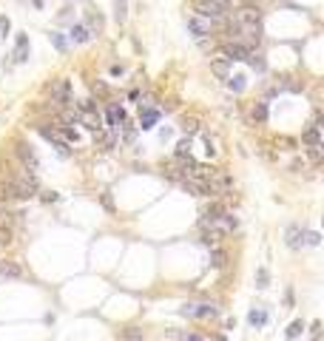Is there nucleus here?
<instances>
[{
    "label": "nucleus",
    "mask_w": 324,
    "mask_h": 341,
    "mask_svg": "<svg viewBox=\"0 0 324 341\" xmlns=\"http://www.w3.org/2000/svg\"><path fill=\"white\" fill-rule=\"evenodd\" d=\"M114 3H117V12H114V15H117V20L122 23V20H125V0H114Z\"/></svg>",
    "instance_id": "obj_40"
},
{
    "label": "nucleus",
    "mask_w": 324,
    "mask_h": 341,
    "mask_svg": "<svg viewBox=\"0 0 324 341\" xmlns=\"http://www.w3.org/2000/svg\"><path fill=\"white\" fill-rule=\"evenodd\" d=\"M188 32L194 34L196 40H202V37H211L213 34V23L208 17H199V15H188Z\"/></svg>",
    "instance_id": "obj_3"
},
{
    "label": "nucleus",
    "mask_w": 324,
    "mask_h": 341,
    "mask_svg": "<svg viewBox=\"0 0 324 341\" xmlns=\"http://www.w3.org/2000/svg\"><path fill=\"white\" fill-rule=\"evenodd\" d=\"M322 239H319V233H313V230H307V244H319Z\"/></svg>",
    "instance_id": "obj_42"
},
{
    "label": "nucleus",
    "mask_w": 324,
    "mask_h": 341,
    "mask_svg": "<svg viewBox=\"0 0 324 341\" xmlns=\"http://www.w3.org/2000/svg\"><path fill=\"white\" fill-rule=\"evenodd\" d=\"M227 85H230L233 91H242V88H244V77H242V74H236V77H227Z\"/></svg>",
    "instance_id": "obj_35"
},
{
    "label": "nucleus",
    "mask_w": 324,
    "mask_h": 341,
    "mask_svg": "<svg viewBox=\"0 0 324 341\" xmlns=\"http://www.w3.org/2000/svg\"><path fill=\"white\" fill-rule=\"evenodd\" d=\"M182 188H185L188 194H194V196H211V191H208V182H205V179L185 177V179H182Z\"/></svg>",
    "instance_id": "obj_11"
},
{
    "label": "nucleus",
    "mask_w": 324,
    "mask_h": 341,
    "mask_svg": "<svg viewBox=\"0 0 324 341\" xmlns=\"http://www.w3.org/2000/svg\"><path fill=\"white\" fill-rule=\"evenodd\" d=\"M15 60H17V63H26V60H29V37H26V34H17Z\"/></svg>",
    "instance_id": "obj_14"
},
{
    "label": "nucleus",
    "mask_w": 324,
    "mask_h": 341,
    "mask_svg": "<svg viewBox=\"0 0 324 341\" xmlns=\"http://www.w3.org/2000/svg\"><path fill=\"white\" fill-rule=\"evenodd\" d=\"M302 330H304V321H293L290 327H287V333H284V336H287V339H299V336H302Z\"/></svg>",
    "instance_id": "obj_26"
},
{
    "label": "nucleus",
    "mask_w": 324,
    "mask_h": 341,
    "mask_svg": "<svg viewBox=\"0 0 324 341\" xmlns=\"http://www.w3.org/2000/svg\"><path fill=\"white\" fill-rule=\"evenodd\" d=\"M267 281H270L267 270H264V267H259V273H256V287H259V290H264V287H267Z\"/></svg>",
    "instance_id": "obj_33"
},
{
    "label": "nucleus",
    "mask_w": 324,
    "mask_h": 341,
    "mask_svg": "<svg viewBox=\"0 0 324 341\" xmlns=\"http://www.w3.org/2000/svg\"><path fill=\"white\" fill-rule=\"evenodd\" d=\"M40 134H43V137L49 140L51 145H54L57 151H60V157H71V145H68V142H65L63 137H60V131H57V128H49V125H40Z\"/></svg>",
    "instance_id": "obj_7"
},
{
    "label": "nucleus",
    "mask_w": 324,
    "mask_h": 341,
    "mask_svg": "<svg viewBox=\"0 0 324 341\" xmlns=\"http://www.w3.org/2000/svg\"><path fill=\"white\" fill-rule=\"evenodd\" d=\"M267 120V105L259 102V105H253V122H264Z\"/></svg>",
    "instance_id": "obj_28"
},
{
    "label": "nucleus",
    "mask_w": 324,
    "mask_h": 341,
    "mask_svg": "<svg viewBox=\"0 0 324 341\" xmlns=\"http://www.w3.org/2000/svg\"><path fill=\"white\" fill-rule=\"evenodd\" d=\"M91 88H94V94H100V97H108V85L105 82H94Z\"/></svg>",
    "instance_id": "obj_41"
},
{
    "label": "nucleus",
    "mask_w": 324,
    "mask_h": 341,
    "mask_svg": "<svg viewBox=\"0 0 324 341\" xmlns=\"http://www.w3.org/2000/svg\"><path fill=\"white\" fill-rule=\"evenodd\" d=\"M216 341H225V336H219V339H216Z\"/></svg>",
    "instance_id": "obj_43"
},
{
    "label": "nucleus",
    "mask_w": 324,
    "mask_h": 341,
    "mask_svg": "<svg viewBox=\"0 0 324 341\" xmlns=\"http://www.w3.org/2000/svg\"><path fill=\"white\" fill-rule=\"evenodd\" d=\"M20 273H23V270H20V264H15V261H3V264H0V276L17 279Z\"/></svg>",
    "instance_id": "obj_21"
},
{
    "label": "nucleus",
    "mask_w": 324,
    "mask_h": 341,
    "mask_svg": "<svg viewBox=\"0 0 324 341\" xmlns=\"http://www.w3.org/2000/svg\"><path fill=\"white\" fill-rule=\"evenodd\" d=\"M253 49H247V46H242V43H225L222 46V57H227L230 63H239V60H247V54H250Z\"/></svg>",
    "instance_id": "obj_9"
},
{
    "label": "nucleus",
    "mask_w": 324,
    "mask_h": 341,
    "mask_svg": "<svg viewBox=\"0 0 324 341\" xmlns=\"http://www.w3.org/2000/svg\"><path fill=\"white\" fill-rule=\"evenodd\" d=\"M91 37H94V34L88 32V26H82V23H74V26H71V40H74V43H88Z\"/></svg>",
    "instance_id": "obj_17"
},
{
    "label": "nucleus",
    "mask_w": 324,
    "mask_h": 341,
    "mask_svg": "<svg viewBox=\"0 0 324 341\" xmlns=\"http://www.w3.org/2000/svg\"><path fill=\"white\" fill-rule=\"evenodd\" d=\"M284 244L290 247V250H302L304 244H307V230L299 225H287L284 227Z\"/></svg>",
    "instance_id": "obj_4"
},
{
    "label": "nucleus",
    "mask_w": 324,
    "mask_h": 341,
    "mask_svg": "<svg viewBox=\"0 0 324 341\" xmlns=\"http://www.w3.org/2000/svg\"><path fill=\"white\" fill-rule=\"evenodd\" d=\"M177 341H208V339H205V336H199V333H191V330H188V333H177Z\"/></svg>",
    "instance_id": "obj_32"
},
{
    "label": "nucleus",
    "mask_w": 324,
    "mask_h": 341,
    "mask_svg": "<svg viewBox=\"0 0 324 341\" xmlns=\"http://www.w3.org/2000/svg\"><path fill=\"white\" fill-rule=\"evenodd\" d=\"M9 244H12V230L0 227V247H9Z\"/></svg>",
    "instance_id": "obj_37"
},
{
    "label": "nucleus",
    "mask_w": 324,
    "mask_h": 341,
    "mask_svg": "<svg viewBox=\"0 0 324 341\" xmlns=\"http://www.w3.org/2000/svg\"><path fill=\"white\" fill-rule=\"evenodd\" d=\"M100 142H102V148H105V151H111V148L117 145V137H114V131H108V134H102V131H100Z\"/></svg>",
    "instance_id": "obj_25"
},
{
    "label": "nucleus",
    "mask_w": 324,
    "mask_h": 341,
    "mask_svg": "<svg viewBox=\"0 0 324 341\" xmlns=\"http://www.w3.org/2000/svg\"><path fill=\"white\" fill-rule=\"evenodd\" d=\"M12 199H15V191H12L9 179H3L0 182V202H12Z\"/></svg>",
    "instance_id": "obj_24"
},
{
    "label": "nucleus",
    "mask_w": 324,
    "mask_h": 341,
    "mask_svg": "<svg viewBox=\"0 0 324 341\" xmlns=\"http://www.w3.org/2000/svg\"><path fill=\"white\" fill-rule=\"evenodd\" d=\"M177 157H191V140H182L177 145Z\"/></svg>",
    "instance_id": "obj_36"
},
{
    "label": "nucleus",
    "mask_w": 324,
    "mask_h": 341,
    "mask_svg": "<svg viewBox=\"0 0 324 341\" xmlns=\"http://www.w3.org/2000/svg\"><path fill=\"white\" fill-rule=\"evenodd\" d=\"M227 65H230L227 57H216V60L211 63V68H213V74H216V77H227Z\"/></svg>",
    "instance_id": "obj_22"
},
{
    "label": "nucleus",
    "mask_w": 324,
    "mask_h": 341,
    "mask_svg": "<svg viewBox=\"0 0 324 341\" xmlns=\"http://www.w3.org/2000/svg\"><path fill=\"white\" fill-rule=\"evenodd\" d=\"M194 15L208 17L211 23H222L227 17V3H219V0H196L194 3Z\"/></svg>",
    "instance_id": "obj_1"
},
{
    "label": "nucleus",
    "mask_w": 324,
    "mask_h": 341,
    "mask_svg": "<svg viewBox=\"0 0 324 341\" xmlns=\"http://www.w3.org/2000/svg\"><path fill=\"white\" fill-rule=\"evenodd\" d=\"M219 3H230V0H219Z\"/></svg>",
    "instance_id": "obj_44"
},
{
    "label": "nucleus",
    "mask_w": 324,
    "mask_h": 341,
    "mask_svg": "<svg viewBox=\"0 0 324 341\" xmlns=\"http://www.w3.org/2000/svg\"><path fill=\"white\" fill-rule=\"evenodd\" d=\"M199 242L205 244V247H216V244L222 242V233H219V230H202Z\"/></svg>",
    "instance_id": "obj_20"
},
{
    "label": "nucleus",
    "mask_w": 324,
    "mask_h": 341,
    "mask_svg": "<svg viewBox=\"0 0 324 341\" xmlns=\"http://www.w3.org/2000/svg\"><path fill=\"white\" fill-rule=\"evenodd\" d=\"M307 157H310V162H313V165H319V162H322V145H310L307 148Z\"/></svg>",
    "instance_id": "obj_30"
},
{
    "label": "nucleus",
    "mask_w": 324,
    "mask_h": 341,
    "mask_svg": "<svg viewBox=\"0 0 324 341\" xmlns=\"http://www.w3.org/2000/svg\"><path fill=\"white\" fill-rule=\"evenodd\" d=\"M247 321H250V327H256V330L264 327V324H267V310H264V307H253L250 313H247Z\"/></svg>",
    "instance_id": "obj_15"
},
{
    "label": "nucleus",
    "mask_w": 324,
    "mask_h": 341,
    "mask_svg": "<svg viewBox=\"0 0 324 341\" xmlns=\"http://www.w3.org/2000/svg\"><path fill=\"white\" fill-rule=\"evenodd\" d=\"M157 120H160V111H157V108H145V111L140 114V128H142V131H151Z\"/></svg>",
    "instance_id": "obj_16"
},
{
    "label": "nucleus",
    "mask_w": 324,
    "mask_h": 341,
    "mask_svg": "<svg viewBox=\"0 0 324 341\" xmlns=\"http://www.w3.org/2000/svg\"><path fill=\"white\" fill-rule=\"evenodd\" d=\"M49 94H51V102L68 105V102H71V82L68 80H54L49 85Z\"/></svg>",
    "instance_id": "obj_5"
},
{
    "label": "nucleus",
    "mask_w": 324,
    "mask_h": 341,
    "mask_svg": "<svg viewBox=\"0 0 324 341\" xmlns=\"http://www.w3.org/2000/svg\"><path fill=\"white\" fill-rule=\"evenodd\" d=\"M97 105H94V100H80L77 102V114H82V111H94Z\"/></svg>",
    "instance_id": "obj_38"
},
{
    "label": "nucleus",
    "mask_w": 324,
    "mask_h": 341,
    "mask_svg": "<svg viewBox=\"0 0 324 341\" xmlns=\"http://www.w3.org/2000/svg\"><path fill=\"white\" fill-rule=\"evenodd\" d=\"M302 142H304V145H322V125H319V122H313V125H310L307 131H304V137H302Z\"/></svg>",
    "instance_id": "obj_13"
},
{
    "label": "nucleus",
    "mask_w": 324,
    "mask_h": 341,
    "mask_svg": "<svg viewBox=\"0 0 324 341\" xmlns=\"http://www.w3.org/2000/svg\"><path fill=\"white\" fill-rule=\"evenodd\" d=\"M142 339H145V333L140 327H125L122 330V341H142Z\"/></svg>",
    "instance_id": "obj_23"
},
{
    "label": "nucleus",
    "mask_w": 324,
    "mask_h": 341,
    "mask_svg": "<svg viewBox=\"0 0 324 341\" xmlns=\"http://www.w3.org/2000/svg\"><path fill=\"white\" fill-rule=\"evenodd\" d=\"M100 205H102V208H105L108 213L117 211V205H114V196L108 194V191H105V194H100Z\"/></svg>",
    "instance_id": "obj_29"
},
{
    "label": "nucleus",
    "mask_w": 324,
    "mask_h": 341,
    "mask_svg": "<svg viewBox=\"0 0 324 341\" xmlns=\"http://www.w3.org/2000/svg\"><path fill=\"white\" fill-rule=\"evenodd\" d=\"M80 122H85V128H91L94 134L102 131V117H100L97 108H94V111H82L80 114Z\"/></svg>",
    "instance_id": "obj_12"
},
{
    "label": "nucleus",
    "mask_w": 324,
    "mask_h": 341,
    "mask_svg": "<svg viewBox=\"0 0 324 341\" xmlns=\"http://www.w3.org/2000/svg\"><path fill=\"white\" fill-rule=\"evenodd\" d=\"M9 29H12V23H9V17H0V43L6 40V34H9Z\"/></svg>",
    "instance_id": "obj_39"
},
{
    "label": "nucleus",
    "mask_w": 324,
    "mask_h": 341,
    "mask_svg": "<svg viewBox=\"0 0 324 341\" xmlns=\"http://www.w3.org/2000/svg\"><path fill=\"white\" fill-rule=\"evenodd\" d=\"M125 122V111H122V105H117V102H111L108 105V111H105V125H108V131H120V125Z\"/></svg>",
    "instance_id": "obj_10"
},
{
    "label": "nucleus",
    "mask_w": 324,
    "mask_h": 341,
    "mask_svg": "<svg viewBox=\"0 0 324 341\" xmlns=\"http://www.w3.org/2000/svg\"><path fill=\"white\" fill-rule=\"evenodd\" d=\"M225 264H227V250H222L219 244H216V247H211V267H216V270H219V267H225Z\"/></svg>",
    "instance_id": "obj_19"
},
{
    "label": "nucleus",
    "mask_w": 324,
    "mask_h": 341,
    "mask_svg": "<svg viewBox=\"0 0 324 341\" xmlns=\"http://www.w3.org/2000/svg\"><path fill=\"white\" fill-rule=\"evenodd\" d=\"M17 216H20V213H12L6 202H0V227H9V230H12V225H15Z\"/></svg>",
    "instance_id": "obj_18"
},
{
    "label": "nucleus",
    "mask_w": 324,
    "mask_h": 341,
    "mask_svg": "<svg viewBox=\"0 0 324 341\" xmlns=\"http://www.w3.org/2000/svg\"><path fill=\"white\" fill-rule=\"evenodd\" d=\"M196 128H199V122H196L194 117H185V120H182V131H185V134H196Z\"/></svg>",
    "instance_id": "obj_31"
},
{
    "label": "nucleus",
    "mask_w": 324,
    "mask_h": 341,
    "mask_svg": "<svg viewBox=\"0 0 324 341\" xmlns=\"http://www.w3.org/2000/svg\"><path fill=\"white\" fill-rule=\"evenodd\" d=\"M15 154H17V160H20L23 168H29V171H37V168H40V160H37V154H34L32 145H26V142H15Z\"/></svg>",
    "instance_id": "obj_6"
},
{
    "label": "nucleus",
    "mask_w": 324,
    "mask_h": 341,
    "mask_svg": "<svg viewBox=\"0 0 324 341\" xmlns=\"http://www.w3.org/2000/svg\"><path fill=\"white\" fill-rule=\"evenodd\" d=\"M100 29H102V17H100V15H91V17H88V32L94 34V32H100Z\"/></svg>",
    "instance_id": "obj_34"
},
{
    "label": "nucleus",
    "mask_w": 324,
    "mask_h": 341,
    "mask_svg": "<svg viewBox=\"0 0 324 341\" xmlns=\"http://www.w3.org/2000/svg\"><path fill=\"white\" fill-rule=\"evenodd\" d=\"M253 23H262V12L253 6H242L233 15V26H253Z\"/></svg>",
    "instance_id": "obj_8"
},
{
    "label": "nucleus",
    "mask_w": 324,
    "mask_h": 341,
    "mask_svg": "<svg viewBox=\"0 0 324 341\" xmlns=\"http://www.w3.org/2000/svg\"><path fill=\"white\" fill-rule=\"evenodd\" d=\"M179 316H185V319H216L219 307L213 301H191V304L179 307Z\"/></svg>",
    "instance_id": "obj_2"
},
{
    "label": "nucleus",
    "mask_w": 324,
    "mask_h": 341,
    "mask_svg": "<svg viewBox=\"0 0 324 341\" xmlns=\"http://www.w3.org/2000/svg\"><path fill=\"white\" fill-rule=\"evenodd\" d=\"M49 37H51V43H54V49H57V51H65V49H68V43H65V37L60 32H51Z\"/></svg>",
    "instance_id": "obj_27"
}]
</instances>
